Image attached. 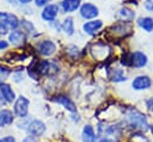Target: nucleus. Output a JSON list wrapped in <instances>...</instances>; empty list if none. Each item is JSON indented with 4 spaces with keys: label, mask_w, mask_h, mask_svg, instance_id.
Masks as SVG:
<instances>
[{
    "label": "nucleus",
    "mask_w": 153,
    "mask_h": 142,
    "mask_svg": "<svg viewBox=\"0 0 153 142\" xmlns=\"http://www.w3.org/2000/svg\"><path fill=\"white\" fill-rule=\"evenodd\" d=\"M18 1H19L20 4H24V5H25V4H29L31 0H18Z\"/></svg>",
    "instance_id": "7c9ffc66"
},
{
    "label": "nucleus",
    "mask_w": 153,
    "mask_h": 142,
    "mask_svg": "<svg viewBox=\"0 0 153 142\" xmlns=\"http://www.w3.org/2000/svg\"><path fill=\"white\" fill-rule=\"evenodd\" d=\"M146 63H147V56L143 53L135 51L134 54H131V66L140 68L146 66Z\"/></svg>",
    "instance_id": "9b49d317"
},
{
    "label": "nucleus",
    "mask_w": 153,
    "mask_h": 142,
    "mask_svg": "<svg viewBox=\"0 0 153 142\" xmlns=\"http://www.w3.org/2000/svg\"><path fill=\"white\" fill-rule=\"evenodd\" d=\"M7 47H8V43H7L6 41H0V50L6 49Z\"/></svg>",
    "instance_id": "a878e982"
},
{
    "label": "nucleus",
    "mask_w": 153,
    "mask_h": 142,
    "mask_svg": "<svg viewBox=\"0 0 153 142\" xmlns=\"http://www.w3.org/2000/svg\"><path fill=\"white\" fill-rule=\"evenodd\" d=\"M145 7L148 11H152L153 12V0H146L145 1Z\"/></svg>",
    "instance_id": "4be33fe9"
},
{
    "label": "nucleus",
    "mask_w": 153,
    "mask_h": 142,
    "mask_svg": "<svg viewBox=\"0 0 153 142\" xmlns=\"http://www.w3.org/2000/svg\"><path fill=\"white\" fill-rule=\"evenodd\" d=\"M137 24L140 27H142L145 31L147 32H151L153 31V19L149 18V17H143V18H140L137 20Z\"/></svg>",
    "instance_id": "a211bd4d"
},
{
    "label": "nucleus",
    "mask_w": 153,
    "mask_h": 142,
    "mask_svg": "<svg viewBox=\"0 0 153 142\" xmlns=\"http://www.w3.org/2000/svg\"><path fill=\"white\" fill-rule=\"evenodd\" d=\"M0 142H16L13 136H5L2 138H0Z\"/></svg>",
    "instance_id": "b1692460"
},
{
    "label": "nucleus",
    "mask_w": 153,
    "mask_h": 142,
    "mask_svg": "<svg viewBox=\"0 0 153 142\" xmlns=\"http://www.w3.org/2000/svg\"><path fill=\"white\" fill-rule=\"evenodd\" d=\"M99 142H115V141L111 140V138H102Z\"/></svg>",
    "instance_id": "c756f323"
},
{
    "label": "nucleus",
    "mask_w": 153,
    "mask_h": 142,
    "mask_svg": "<svg viewBox=\"0 0 153 142\" xmlns=\"http://www.w3.org/2000/svg\"><path fill=\"white\" fill-rule=\"evenodd\" d=\"M0 92L2 98L5 99L6 103H13L16 99V94L13 92V89L11 88V86L5 82H0Z\"/></svg>",
    "instance_id": "6e6552de"
},
{
    "label": "nucleus",
    "mask_w": 153,
    "mask_h": 142,
    "mask_svg": "<svg viewBox=\"0 0 153 142\" xmlns=\"http://www.w3.org/2000/svg\"><path fill=\"white\" fill-rule=\"evenodd\" d=\"M29 99L25 98L24 95H19V98H17L16 103H14V113L19 117V118H25L29 111Z\"/></svg>",
    "instance_id": "7ed1b4c3"
},
{
    "label": "nucleus",
    "mask_w": 153,
    "mask_h": 142,
    "mask_svg": "<svg viewBox=\"0 0 153 142\" xmlns=\"http://www.w3.org/2000/svg\"><path fill=\"white\" fill-rule=\"evenodd\" d=\"M5 103H6V101H5V99L2 98V95H1V92H0V107H1V106H2Z\"/></svg>",
    "instance_id": "c85d7f7f"
},
{
    "label": "nucleus",
    "mask_w": 153,
    "mask_h": 142,
    "mask_svg": "<svg viewBox=\"0 0 153 142\" xmlns=\"http://www.w3.org/2000/svg\"><path fill=\"white\" fill-rule=\"evenodd\" d=\"M8 2H11V4H16V0H7Z\"/></svg>",
    "instance_id": "2f4dec72"
},
{
    "label": "nucleus",
    "mask_w": 153,
    "mask_h": 142,
    "mask_svg": "<svg viewBox=\"0 0 153 142\" xmlns=\"http://www.w3.org/2000/svg\"><path fill=\"white\" fill-rule=\"evenodd\" d=\"M120 16H121V17H122L124 20H131V19L134 18L135 13H134L131 10H129V8L124 7V8L120 10Z\"/></svg>",
    "instance_id": "412c9836"
},
{
    "label": "nucleus",
    "mask_w": 153,
    "mask_h": 142,
    "mask_svg": "<svg viewBox=\"0 0 153 142\" xmlns=\"http://www.w3.org/2000/svg\"><path fill=\"white\" fill-rule=\"evenodd\" d=\"M126 118H127L128 123L134 128H137L140 130H147L148 129V122H147L146 116L142 115L141 112H139L137 110L130 109L127 112Z\"/></svg>",
    "instance_id": "f257e3e1"
},
{
    "label": "nucleus",
    "mask_w": 153,
    "mask_h": 142,
    "mask_svg": "<svg viewBox=\"0 0 153 142\" xmlns=\"http://www.w3.org/2000/svg\"><path fill=\"white\" fill-rule=\"evenodd\" d=\"M62 29L67 35H72L74 31V24H73V19L71 17L66 18L62 23Z\"/></svg>",
    "instance_id": "aec40b11"
},
{
    "label": "nucleus",
    "mask_w": 153,
    "mask_h": 142,
    "mask_svg": "<svg viewBox=\"0 0 153 142\" xmlns=\"http://www.w3.org/2000/svg\"><path fill=\"white\" fill-rule=\"evenodd\" d=\"M151 132H152V135H153V125H151Z\"/></svg>",
    "instance_id": "473e14b6"
},
{
    "label": "nucleus",
    "mask_w": 153,
    "mask_h": 142,
    "mask_svg": "<svg viewBox=\"0 0 153 142\" xmlns=\"http://www.w3.org/2000/svg\"><path fill=\"white\" fill-rule=\"evenodd\" d=\"M80 7V0H63L62 8L65 12H73Z\"/></svg>",
    "instance_id": "f3484780"
},
{
    "label": "nucleus",
    "mask_w": 153,
    "mask_h": 142,
    "mask_svg": "<svg viewBox=\"0 0 153 142\" xmlns=\"http://www.w3.org/2000/svg\"><path fill=\"white\" fill-rule=\"evenodd\" d=\"M22 80H23V75L17 73V74L14 75V81H16V82H18V81H22Z\"/></svg>",
    "instance_id": "bb28decb"
},
{
    "label": "nucleus",
    "mask_w": 153,
    "mask_h": 142,
    "mask_svg": "<svg viewBox=\"0 0 153 142\" xmlns=\"http://www.w3.org/2000/svg\"><path fill=\"white\" fill-rule=\"evenodd\" d=\"M82 142H96V134L91 125H85L82 130Z\"/></svg>",
    "instance_id": "dca6fc26"
},
{
    "label": "nucleus",
    "mask_w": 153,
    "mask_h": 142,
    "mask_svg": "<svg viewBox=\"0 0 153 142\" xmlns=\"http://www.w3.org/2000/svg\"><path fill=\"white\" fill-rule=\"evenodd\" d=\"M37 49H38L39 54H42V55H44V56H49V55H51V54L55 51L56 45H55L51 41L44 39V41H41V42L37 44Z\"/></svg>",
    "instance_id": "423d86ee"
},
{
    "label": "nucleus",
    "mask_w": 153,
    "mask_h": 142,
    "mask_svg": "<svg viewBox=\"0 0 153 142\" xmlns=\"http://www.w3.org/2000/svg\"><path fill=\"white\" fill-rule=\"evenodd\" d=\"M13 112L7 110V109H2L0 110V128H4L6 125H10L11 123H13Z\"/></svg>",
    "instance_id": "f8f14e48"
},
{
    "label": "nucleus",
    "mask_w": 153,
    "mask_h": 142,
    "mask_svg": "<svg viewBox=\"0 0 153 142\" xmlns=\"http://www.w3.org/2000/svg\"><path fill=\"white\" fill-rule=\"evenodd\" d=\"M54 100H55L56 103L63 105L65 109H67L68 111H71V112H76V107H75L74 103H73L69 98H67V97H65V95H60V97H56Z\"/></svg>",
    "instance_id": "2eb2a0df"
},
{
    "label": "nucleus",
    "mask_w": 153,
    "mask_h": 142,
    "mask_svg": "<svg viewBox=\"0 0 153 142\" xmlns=\"http://www.w3.org/2000/svg\"><path fill=\"white\" fill-rule=\"evenodd\" d=\"M19 24L18 18L12 13L0 12V33H6L8 30H14Z\"/></svg>",
    "instance_id": "f03ea898"
},
{
    "label": "nucleus",
    "mask_w": 153,
    "mask_h": 142,
    "mask_svg": "<svg viewBox=\"0 0 153 142\" xmlns=\"http://www.w3.org/2000/svg\"><path fill=\"white\" fill-rule=\"evenodd\" d=\"M8 39H10V42L13 43V44L22 45V44L25 43V41H26V36H25L24 32L18 31V30H14V31H12V32L10 33Z\"/></svg>",
    "instance_id": "4468645a"
},
{
    "label": "nucleus",
    "mask_w": 153,
    "mask_h": 142,
    "mask_svg": "<svg viewBox=\"0 0 153 142\" xmlns=\"http://www.w3.org/2000/svg\"><path fill=\"white\" fill-rule=\"evenodd\" d=\"M110 79L115 82H120V81H126L127 80V76L124 75L123 70L122 69H118V68H115L110 72Z\"/></svg>",
    "instance_id": "6ab92c4d"
},
{
    "label": "nucleus",
    "mask_w": 153,
    "mask_h": 142,
    "mask_svg": "<svg viewBox=\"0 0 153 142\" xmlns=\"http://www.w3.org/2000/svg\"><path fill=\"white\" fill-rule=\"evenodd\" d=\"M59 12V6L57 5H48L44 7L43 12H42V18L47 21H53Z\"/></svg>",
    "instance_id": "9d476101"
},
{
    "label": "nucleus",
    "mask_w": 153,
    "mask_h": 142,
    "mask_svg": "<svg viewBox=\"0 0 153 142\" xmlns=\"http://www.w3.org/2000/svg\"><path fill=\"white\" fill-rule=\"evenodd\" d=\"M151 85H152V81L147 75H140L133 80V88L137 91L147 89L148 87H151Z\"/></svg>",
    "instance_id": "0eeeda50"
},
{
    "label": "nucleus",
    "mask_w": 153,
    "mask_h": 142,
    "mask_svg": "<svg viewBox=\"0 0 153 142\" xmlns=\"http://www.w3.org/2000/svg\"><path fill=\"white\" fill-rule=\"evenodd\" d=\"M49 1H50V0H35V4H36V6L41 7V6H44V5H47Z\"/></svg>",
    "instance_id": "5701e85b"
},
{
    "label": "nucleus",
    "mask_w": 153,
    "mask_h": 142,
    "mask_svg": "<svg viewBox=\"0 0 153 142\" xmlns=\"http://www.w3.org/2000/svg\"><path fill=\"white\" fill-rule=\"evenodd\" d=\"M23 142H36V141H35V138L32 136H27V137H25L23 140Z\"/></svg>",
    "instance_id": "cd10ccee"
},
{
    "label": "nucleus",
    "mask_w": 153,
    "mask_h": 142,
    "mask_svg": "<svg viewBox=\"0 0 153 142\" xmlns=\"http://www.w3.org/2000/svg\"><path fill=\"white\" fill-rule=\"evenodd\" d=\"M26 131L30 136L32 137H37V136H41L43 135V132L45 131V124L42 122V121H38V119H33L29 123V125L26 126Z\"/></svg>",
    "instance_id": "20e7f679"
},
{
    "label": "nucleus",
    "mask_w": 153,
    "mask_h": 142,
    "mask_svg": "<svg viewBox=\"0 0 153 142\" xmlns=\"http://www.w3.org/2000/svg\"><path fill=\"white\" fill-rule=\"evenodd\" d=\"M98 13H99V12H98V8H97L94 5H92V4L86 2V4H84V5L80 7V14H81V17L85 18V19L94 18V17L98 16Z\"/></svg>",
    "instance_id": "39448f33"
},
{
    "label": "nucleus",
    "mask_w": 153,
    "mask_h": 142,
    "mask_svg": "<svg viewBox=\"0 0 153 142\" xmlns=\"http://www.w3.org/2000/svg\"><path fill=\"white\" fill-rule=\"evenodd\" d=\"M36 70L39 74H54L57 72V67L49 61H42L38 63Z\"/></svg>",
    "instance_id": "1a4fd4ad"
},
{
    "label": "nucleus",
    "mask_w": 153,
    "mask_h": 142,
    "mask_svg": "<svg viewBox=\"0 0 153 142\" xmlns=\"http://www.w3.org/2000/svg\"><path fill=\"white\" fill-rule=\"evenodd\" d=\"M102 26H103L102 20H92V21L85 23L84 26H82V29H84V31H85L86 33H88V35H94Z\"/></svg>",
    "instance_id": "ddd939ff"
},
{
    "label": "nucleus",
    "mask_w": 153,
    "mask_h": 142,
    "mask_svg": "<svg viewBox=\"0 0 153 142\" xmlns=\"http://www.w3.org/2000/svg\"><path fill=\"white\" fill-rule=\"evenodd\" d=\"M147 107L153 112V97H152V98H149V99L147 100Z\"/></svg>",
    "instance_id": "393cba45"
}]
</instances>
